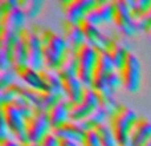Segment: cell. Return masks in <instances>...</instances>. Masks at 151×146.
I'll return each instance as SVG.
<instances>
[{
	"instance_id": "cell-1",
	"label": "cell",
	"mask_w": 151,
	"mask_h": 146,
	"mask_svg": "<svg viewBox=\"0 0 151 146\" xmlns=\"http://www.w3.org/2000/svg\"><path fill=\"white\" fill-rule=\"evenodd\" d=\"M42 53H44L45 69L57 72V69L64 63L70 45L63 36V33L53 31L52 28L45 27L40 35Z\"/></svg>"
},
{
	"instance_id": "cell-2",
	"label": "cell",
	"mask_w": 151,
	"mask_h": 146,
	"mask_svg": "<svg viewBox=\"0 0 151 146\" xmlns=\"http://www.w3.org/2000/svg\"><path fill=\"white\" fill-rule=\"evenodd\" d=\"M138 114L123 102H118L117 108L107 116V125L110 126L118 146H130V133Z\"/></svg>"
},
{
	"instance_id": "cell-3",
	"label": "cell",
	"mask_w": 151,
	"mask_h": 146,
	"mask_svg": "<svg viewBox=\"0 0 151 146\" xmlns=\"http://www.w3.org/2000/svg\"><path fill=\"white\" fill-rule=\"evenodd\" d=\"M74 53L77 57V77L85 86H91L94 69H96L98 52L89 43L74 48Z\"/></svg>"
},
{
	"instance_id": "cell-4",
	"label": "cell",
	"mask_w": 151,
	"mask_h": 146,
	"mask_svg": "<svg viewBox=\"0 0 151 146\" xmlns=\"http://www.w3.org/2000/svg\"><path fill=\"white\" fill-rule=\"evenodd\" d=\"M105 52L110 56L115 65V69L119 71L123 65L129 52H131V44L129 37L119 29H111L110 33L106 35V47Z\"/></svg>"
},
{
	"instance_id": "cell-5",
	"label": "cell",
	"mask_w": 151,
	"mask_h": 146,
	"mask_svg": "<svg viewBox=\"0 0 151 146\" xmlns=\"http://www.w3.org/2000/svg\"><path fill=\"white\" fill-rule=\"evenodd\" d=\"M69 106V121L80 124L82 120H85L91 112L99 108L98 98L96 96V92L91 86H83L82 98L78 102H73L68 100Z\"/></svg>"
},
{
	"instance_id": "cell-6",
	"label": "cell",
	"mask_w": 151,
	"mask_h": 146,
	"mask_svg": "<svg viewBox=\"0 0 151 146\" xmlns=\"http://www.w3.org/2000/svg\"><path fill=\"white\" fill-rule=\"evenodd\" d=\"M118 72H119L123 88L127 89L131 93H135L139 90L142 84V66L138 56L133 51L129 52L125 63Z\"/></svg>"
},
{
	"instance_id": "cell-7",
	"label": "cell",
	"mask_w": 151,
	"mask_h": 146,
	"mask_svg": "<svg viewBox=\"0 0 151 146\" xmlns=\"http://www.w3.org/2000/svg\"><path fill=\"white\" fill-rule=\"evenodd\" d=\"M50 129L52 126H50L48 113L45 110L33 109L32 114L25 118V133L29 142L39 144L49 133Z\"/></svg>"
},
{
	"instance_id": "cell-8",
	"label": "cell",
	"mask_w": 151,
	"mask_h": 146,
	"mask_svg": "<svg viewBox=\"0 0 151 146\" xmlns=\"http://www.w3.org/2000/svg\"><path fill=\"white\" fill-rule=\"evenodd\" d=\"M1 120L5 121L11 134L20 144L28 141L25 133V118L20 113V110L12 104H0Z\"/></svg>"
},
{
	"instance_id": "cell-9",
	"label": "cell",
	"mask_w": 151,
	"mask_h": 146,
	"mask_svg": "<svg viewBox=\"0 0 151 146\" xmlns=\"http://www.w3.org/2000/svg\"><path fill=\"white\" fill-rule=\"evenodd\" d=\"M113 8H114L113 24L127 37L135 36L139 28L131 16L127 1L126 0H113Z\"/></svg>"
},
{
	"instance_id": "cell-10",
	"label": "cell",
	"mask_w": 151,
	"mask_h": 146,
	"mask_svg": "<svg viewBox=\"0 0 151 146\" xmlns=\"http://www.w3.org/2000/svg\"><path fill=\"white\" fill-rule=\"evenodd\" d=\"M20 40H23L28 49V65H31L36 71H41L45 68L44 53H42L41 40L37 35L32 32L31 28H24L20 32Z\"/></svg>"
},
{
	"instance_id": "cell-11",
	"label": "cell",
	"mask_w": 151,
	"mask_h": 146,
	"mask_svg": "<svg viewBox=\"0 0 151 146\" xmlns=\"http://www.w3.org/2000/svg\"><path fill=\"white\" fill-rule=\"evenodd\" d=\"M98 59H97L96 69H94L93 81H91V88L98 89V90H106L107 78L113 72H115V65L110 56L105 51H97Z\"/></svg>"
},
{
	"instance_id": "cell-12",
	"label": "cell",
	"mask_w": 151,
	"mask_h": 146,
	"mask_svg": "<svg viewBox=\"0 0 151 146\" xmlns=\"http://www.w3.org/2000/svg\"><path fill=\"white\" fill-rule=\"evenodd\" d=\"M96 0H63L60 7L66 20L78 24L86 17L88 12L93 8Z\"/></svg>"
},
{
	"instance_id": "cell-13",
	"label": "cell",
	"mask_w": 151,
	"mask_h": 146,
	"mask_svg": "<svg viewBox=\"0 0 151 146\" xmlns=\"http://www.w3.org/2000/svg\"><path fill=\"white\" fill-rule=\"evenodd\" d=\"M113 15H114L113 0H96L93 8L86 15V19L94 25L99 27L107 23H113Z\"/></svg>"
},
{
	"instance_id": "cell-14",
	"label": "cell",
	"mask_w": 151,
	"mask_h": 146,
	"mask_svg": "<svg viewBox=\"0 0 151 146\" xmlns=\"http://www.w3.org/2000/svg\"><path fill=\"white\" fill-rule=\"evenodd\" d=\"M81 31L85 35L86 43L91 45V47L96 48V51H105L106 47V35L99 29V27L94 25L91 21H89L88 19H83L78 23Z\"/></svg>"
},
{
	"instance_id": "cell-15",
	"label": "cell",
	"mask_w": 151,
	"mask_h": 146,
	"mask_svg": "<svg viewBox=\"0 0 151 146\" xmlns=\"http://www.w3.org/2000/svg\"><path fill=\"white\" fill-rule=\"evenodd\" d=\"M151 139V120L138 116L130 133V146H142Z\"/></svg>"
},
{
	"instance_id": "cell-16",
	"label": "cell",
	"mask_w": 151,
	"mask_h": 146,
	"mask_svg": "<svg viewBox=\"0 0 151 146\" xmlns=\"http://www.w3.org/2000/svg\"><path fill=\"white\" fill-rule=\"evenodd\" d=\"M25 13L19 8H12L5 12H0V28L1 29H9V31L21 32L25 27H24V21H25Z\"/></svg>"
},
{
	"instance_id": "cell-17",
	"label": "cell",
	"mask_w": 151,
	"mask_h": 146,
	"mask_svg": "<svg viewBox=\"0 0 151 146\" xmlns=\"http://www.w3.org/2000/svg\"><path fill=\"white\" fill-rule=\"evenodd\" d=\"M13 69L16 72V76L19 78H21L28 86L37 89V90H47L44 81L41 80L40 72L33 69L31 65H28V64H25V65H15Z\"/></svg>"
},
{
	"instance_id": "cell-18",
	"label": "cell",
	"mask_w": 151,
	"mask_h": 146,
	"mask_svg": "<svg viewBox=\"0 0 151 146\" xmlns=\"http://www.w3.org/2000/svg\"><path fill=\"white\" fill-rule=\"evenodd\" d=\"M61 28H63V32H61L63 36L65 37L68 44L70 45L73 49L74 48H78L80 45H82L86 43L85 35H83V32L81 31L78 24L72 23V21L66 20V19L64 17L63 21H61Z\"/></svg>"
},
{
	"instance_id": "cell-19",
	"label": "cell",
	"mask_w": 151,
	"mask_h": 146,
	"mask_svg": "<svg viewBox=\"0 0 151 146\" xmlns=\"http://www.w3.org/2000/svg\"><path fill=\"white\" fill-rule=\"evenodd\" d=\"M50 132L55 133L57 137H64V138L72 139V141L77 142V144L82 142L83 137H85V133H86L80 126V124L73 122V121H66L63 125L57 126V128H53Z\"/></svg>"
},
{
	"instance_id": "cell-20",
	"label": "cell",
	"mask_w": 151,
	"mask_h": 146,
	"mask_svg": "<svg viewBox=\"0 0 151 146\" xmlns=\"http://www.w3.org/2000/svg\"><path fill=\"white\" fill-rule=\"evenodd\" d=\"M48 117H49L50 126L57 128V126L63 125L64 122L69 121V106H68V100L64 98L60 102H57L56 105H53L52 108L48 109ZM50 129V130H52Z\"/></svg>"
},
{
	"instance_id": "cell-21",
	"label": "cell",
	"mask_w": 151,
	"mask_h": 146,
	"mask_svg": "<svg viewBox=\"0 0 151 146\" xmlns=\"http://www.w3.org/2000/svg\"><path fill=\"white\" fill-rule=\"evenodd\" d=\"M61 82H63L64 94H65L66 100L73 102L81 101L85 85L78 80V77H64L61 78Z\"/></svg>"
},
{
	"instance_id": "cell-22",
	"label": "cell",
	"mask_w": 151,
	"mask_h": 146,
	"mask_svg": "<svg viewBox=\"0 0 151 146\" xmlns=\"http://www.w3.org/2000/svg\"><path fill=\"white\" fill-rule=\"evenodd\" d=\"M105 122H107V113L99 106L98 109L91 112L85 120L81 121L80 126L85 132H88V130H94L97 126L102 125V124H105Z\"/></svg>"
},
{
	"instance_id": "cell-23",
	"label": "cell",
	"mask_w": 151,
	"mask_h": 146,
	"mask_svg": "<svg viewBox=\"0 0 151 146\" xmlns=\"http://www.w3.org/2000/svg\"><path fill=\"white\" fill-rule=\"evenodd\" d=\"M40 76H41V80L44 81L45 88L47 90L53 92V93H58V94H64V89H63V82H61V78L57 76L56 72L48 71V69H41ZM65 96V94H64Z\"/></svg>"
},
{
	"instance_id": "cell-24",
	"label": "cell",
	"mask_w": 151,
	"mask_h": 146,
	"mask_svg": "<svg viewBox=\"0 0 151 146\" xmlns=\"http://www.w3.org/2000/svg\"><path fill=\"white\" fill-rule=\"evenodd\" d=\"M94 92H96V96H97V98H98L99 106L109 116L118 105V101L115 100L114 93L110 90H98V89H94Z\"/></svg>"
},
{
	"instance_id": "cell-25",
	"label": "cell",
	"mask_w": 151,
	"mask_h": 146,
	"mask_svg": "<svg viewBox=\"0 0 151 146\" xmlns=\"http://www.w3.org/2000/svg\"><path fill=\"white\" fill-rule=\"evenodd\" d=\"M17 5L27 17H36L41 12L44 7V1L41 0H17Z\"/></svg>"
},
{
	"instance_id": "cell-26",
	"label": "cell",
	"mask_w": 151,
	"mask_h": 146,
	"mask_svg": "<svg viewBox=\"0 0 151 146\" xmlns=\"http://www.w3.org/2000/svg\"><path fill=\"white\" fill-rule=\"evenodd\" d=\"M94 132H96L97 136H98L102 146H118L117 139H115L114 134H113L110 126L107 125V122L97 126V128L94 129Z\"/></svg>"
},
{
	"instance_id": "cell-27",
	"label": "cell",
	"mask_w": 151,
	"mask_h": 146,
	"mask_svg": "<svg viewBox=\"0 0 151 146\" xmlns=\"http://www.w3.org/2000/svg\"><path fill=\"white\" fill-rule=\"evenodd\" d=\"M12 60L13 66L28 64V49H27V45L24 44L23 40H19V43L16 44L15 49L12 52Z\"/></svg>"
},
{
	"instance_id": "cell-28",
	"label": "cell",
	"mask_w": 151,
	"mask_h": 146,
	"mask_svg": "<svg viewBox=\"0 0 151 146\" xmlns=\"http://www.w3.org/2000/svg\"><path fill=\"white\" fill-rule=\"evenodd\" d=\"M16 77L17 76H16V72L13 68L8 69V71H1L0 72V89H4L9 86L11 84H13Z\"/></svg>"
},
{
	"instance_id": "cell-29",
	"label": "cell",
	"mask_w": 151,
	"mask_h": 146,
	"mask_svg": "<svg viewBox=\"0 0 151 146\" xmlns=\"http://www.w3.org/2000/svg\"><path fill=\"white\" fill-rule=\"evenodd\" d=\"M135 23H137V25H138L139 31L150 33V31H151V7L135 21Z\"/></svg>"
},
{
	"instance_id": "cell-30",
	"label": "cell",
	"mask_w": 151,
	"mask_h": 146,
	"mask_svg": "<svg viewBox=\"0 0 151 146\" xmlns=\"http://www.w3.org/2000/svg\"><path fill=\"white\" fill-rule=\"evenodd\" d=\"M81 146H102V145H101V141H99L96 132L88 130L85 133V137H83L82 142H81Z\"/></svg>"
},
{
	"instance_id": "cell-31",
	"label": "cell",
	"mask_w": 151,
	"mask_h": 146,
	"mask_svg": "<svg viewBox=\"0 0 151 146\" xmlns=\"http://www.w3.org/2000/svg\"><path fill=\"white\" fill-rule=\"evenodd\" d=\"M40 146H60V142H58V137L56 136L55 133L49 132L41 141L39 142Z\"/></svg>"
},
{
	"instance_id": "cell-32",
	"label": "cell",
	"mask_w": 151,
	"mask_h": 146,
	"mask_svg": "<svg viewBox=\"0 0 151 146\" xmlns=\"http://www.w3.org/2000/svg\"><path fill=\"white\" fill-rule=\"evenodd\" d=\"M17 7V0H0V12H5Z\"/></svg>"
},
{
	"instance_id": "cell-33",
	"label": "cell",
	"mask_w": 151,
	"mask_h": 146,
	"mask_svg": "<svg viewBox=\"0 0 151 146\" xmlns=\"http://www.w3.org/2000/svg\"><path fill=\"white\" fill-rule=\"evenodd\" d=\"M0 146H21V144L17 141V139L9 137V138H1L0 139Z\"/></svg>"
},
{
	"instance_id": "cell-34",
	"label": "cell",
	"mask_w": 151,
	"mask_h": 146,
	"mask_svg": "<svg viewBox=\"0 0 151 146\" xmlns=\"http://www.w3.org/2000/svg\"><path fill=\"white\" fill-rule=\"evenodd\" d=\"M58 142H60V146H81V144H77V142L64 138V137H58Z\"/></svg>"
},
{
	"instance_id": "cell-35",
	"label": "cell",
	"mask_w": 151,
	"mask_h": 146,
	"mask_svg": "<svg viewBox=\"0 0 151 146\" xmlns=\"http://www.w3.org/2000/svg\"><path fill=\"white\" fill-rule=\"evenodd\" d=\"M21 146H40V145L39 144H35V142L27 141V142H24V144H21Z\"/></svg>"
},
{
	"instance_id": "cell-36",
	"label": "cell",
	"mask_w": 151,
	"mask_h": 146,
	"mask_svg": "<svg viewBox=\"0 0 151 146\" xmlns=\"http://www.w3.org/2000/svg\"><path fill=\"white\" fill-rule=\"evenodd\" d=\"M142 146H151V142L149 141V142H146V144H145V145H142Z\"/></svg>"
},
{
	"instance_id": "cell-37",
	"label": "cell",
	"mask_w": 151,
	"mask_h": 146,
	"mask_svg": "<svg viewBox=\"0 0 151 146\" xmlns=\"http://www.w3.org/2000/svg\"><path fill=\"white\" fill-rule=\"evenodd\" d=\"M150 36H151V31H150Z\"/></svg>"
}]
</instances>
